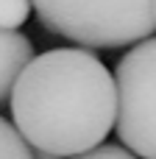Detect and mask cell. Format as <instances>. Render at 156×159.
<instances>
[{
    "label": "cell",
    "instance_id": "obj_6",
    "mask_svg": "<svg viewBox=\"0 0 156 159\" xmlns=\"http://www.w3.org/2000/svg\"><path fill=\"white\" fill-rule=\"evenodd\" d=\"M31 8H33L31 0H0V28L17 31L20 25H25Z\"/></svg>",
    "mask_w": 156,
    "mask_h": 159
},
{
    "label": "cell",
    "instance_id": "obj_7",
    "mask_svg": "<svg viewBox=\"0 0 156 159\" xmlns=\"http://www.w3.org/2000/svg\"><path fill=\"white\" fill-rule=\"evenodd\" d=\"M70 159H140L131 148H126V145H109V143H100L98 148H92V151H84V154H75V157Z\"/></svg>",
    "mask_w": 156,
    "mask_h": 159
},
{
    "label": "cell",
    "instance_id": "obj_3",
    "mask_svg": "<svg viewBox=\"0 0 156 159\" xmlns=\"http://www.w3.org/2000/svg\"><path fill=\"white\" fill-rule=\"evenodd\" d=\"M117 137L140 159H156V36L137 42L114 67Z\"/></svg>",
    "mask_w": 156,
    "mask_h": 159
},
{
    "label": "cell",
    "instance_id": "obj_5",
    "mask_svg": "<svg viewBox=\"0 0 156 159\" xmlns=\"http://www.w3.org/2000/svg\"><path fill=\"white\" fill-rule=\"evenodd\" d=\"M0 159H36L31 143L20 134V129L0 117Z\"/></svg>",
    "mask_w": 156,
    "mask_h": 159
},
{
    "label": "cell",
    "instance_id": "obj_1",
    "mask_svg": "<svg viewBox=\"0 0 156 159\" xmlns=\"http://www.w3.org/2000/svg\"><path fill=\"white\" fill-rule=\"evenodd\" d=\"M8 103L31 148L61 159L98 148L117 126V81L87 48L33 56Z\"/></svg>",
    "mask_w": 156,
    "mask_h": 159
},
{
    "label": "cell",
    "instance_id": "obj_2",
    "mask_svg": "<svg viewBox=\"0 0 156 159\" xmlns=\"http://www.w3.org/2000/svg\"><path fill=\"white\" fill-rule=\"evenodd\" d=\"M45 31L84 48L114 50L156 31L154 0H31Z\"/></svg>",
    "mask_w": 156,
    "mask_h": 159
},
{
    "label": "cell",
    "instance_id": "obj_9",
    "mask_svg": "<svg viewBox=\"0 0 156 159\" xmlns=\"http://www.w3.org/2000/svg\"><path fill=\"white\" fill-rule=\"evenodd\" d=\"M154 11H156V0H154Z\"/></svg>",
    "mask_w": 156,
    "mask_h": 159
},
{
    "label": "cell",
    "instance_id": "obj_8",
    "mask_svg": "<svg viewBox=\"0 0 156 159\" xmlns=\"http://www.w3.org/2000/svg\"><path fill=\"white\" fill-rule=\"evenodd\" d=\"M33 157L36 159H61V157H56V154H50V151H39V148H33Z\"/></svg>",
    "mask_w": 156,
    "mask_h": 159
},
{
    "label": "cell",
    "instance_id": "obj_4",
    "mask_svg": "<svg viewBox=\"0 0 156 159\" xmlns=\"http://www.w3.org/2000/svg\"><path fill=\"white\" fill-rule=\"evenodd\" d=\"M33 61V45L25 34L0 28V106L11 101V92L22 70Z\"/></svg>",
    "mask_w": 156,
    "mask_h": 159
}]
</instances>
